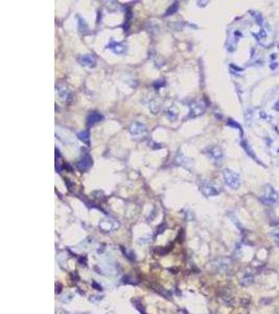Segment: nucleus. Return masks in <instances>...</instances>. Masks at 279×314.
I'll return each mask as SVG.
<instances>
[{"instance_id": "nucleus-1", "label": "nucleus", "mask_w": 279, "mask_h": 314, "mask_svg": "<svg viewBox=\"0 0 279 314\" xmlns=\"http://www.w3.org/2000/svg\"><path fill=\"white\" fill-rule=\"evenodd\" d=\"M223 177L224 181L229 188H231L232 190H237L240 186L241 180L240 177L237 173L233 172L230 169H225L223 171Z\"/></svg>"}, {"instance_id": "nucleus-2", "label": "nucleus", "mask_w": 279, "mask_h": 314, "mask_svg": "<svg viewBox=\"0 0 279 314\" xmlns=\"http://www.w3.org/2000/svg\"><path fill=\"white\" fill-rule=\"evenodd\" d=\"M200 189L201 191L206 197H212V196H217L220 193V190L214 183L210 182V181L203 180L200 183Z\"/></svg>"}, {"instance_id": "nucleus-3", "label": "nucleus", "mask_w": 279, "mask_h": 314, "mask_svg": "<svg viewBox=\"0 0 279 314\" xmlns=\"http://www.w3.org/2000/svg\"><path fill=\"white\" fill-rule=\"evenodd\" d=\"M263 200L268 204H275L278 202L279 195L271 185H267L264 189V193L263 196Z\"/></svg>"}, {"instance_id": "nucleus-4", "label": "nucleus", "mask_w": 279, "mask_h": 314, "mask_svg": "<svg viewBox=\"0 0 279 314\" xmlns=\"http://www.w3.org/2000/svg\"><path fill=\"white\" fill-rule=\"evenodd\" d=\"M99 227L103 230V232H111L118 227V224H117L116 221L112 220V219H103L99 222Z\"/></svg>"}, {"instance_id": "nucleus-5", "label": "nucleus", "mask_w": 279, "mask_h": 314, "mask_svg": "<svg viewBox=\"0 0 279 314\" xmlns=\"http://www.w3.org/2000/svg\"><path fill=\"white\" fill-rule=\"evenodd\" d=\"M130 132L134 136H141V135L146 133V128L145 126L141 123L135 122L130 127Z\"/></svg>"}, {"instance_id": "nucleus-6", "label": "nucleus", "mask_w": 279, "mask_h": 314, "mask_svg": "<svg viewBox=\"0 0 279 314\" xmlns=\"http://www.w3.org/2000/svg\"><path fill=\"white\" fill-rule=\"evenodd\" d=\"M79 62L83 66H86V67H95L96 65V60L95 58L91 54H83L79 58Z\"/></svg>"}, {"instance_id": "nucleus-7", "label": "nucleus", "mask_w": 279, "mask_h": 314, "mask_svg": "<svg viewBox=\"0 0 279 314\" xmlns=\"http://www.w3.org/2000/svg\"><path fill=\"white\" fill-rule=\"evenodd\" d=\"M91 166H92L91 157L89 156V155H86V156L83 158L82 160L79 161V163H77V169H79L80 171H82V172H85V171H87V170L90 168Z\"/></svg>"}, {"instance_id": "nucleus-8", "label": "nucleus", "mask_w": 279, "mask_h": 314, "mask_svg": "<svg viewBox=\"0 0 279 314\" xmlns=\"http://www.w3.org/2000/svg\"><path fill=\"white\" fill-rule=\"evenodd\" d=\"M103 120V115L99 114L98 112H90L89 115L87 116V122H88V125H94V124L100 122Z\"/></svg>"}, {"instance_id": "nucleus-9", "label": "nucleus", "mask_w": 279, "mask_h": 314, "mask_svg": "<svg viewBox=\"0 0 279 314\" xmlns=\"http://www.w3.org/2000/svg\"><path fill=\"white\" fill-rule=\"evenodd\" d=\"M208 154L210 155V157H212L215 160H220L223 158V152L218 147H212L208 150Z\"/></svg>"}, {"instance_id": "nucleus-10", "label": "nucleus", "mask_w": 279, "mask_h": 314, "mask_svg": "<svg viewBox=\"0 0 279 314\" xmlns=\"http://www.w3.org/2000/svg\"><path fill=\"white\" fill-rule=\"evenodd\" d=\"M108 47L111 48L115 54H125V51H126V46L120 44V43H116V42L110 43V44L108 45Z\"/></svg>"}, {"instance_id": "nucleus-11", "label": "nucleus", "mask_w": 279, "mask_h": 314, "mask_svg": "<svg viewBox=\"0 0 279 314\" xmlns=\"http://www.w3.org/2000/svg\"><path fill=\"white\" fill-rule=\"evenodd\" d=\"M253 280H254V276H253V274L251 272H247L245 275H244V278H243V280H241V284L244 285V286H248V285H250L253 282Z\"/></svg>"}, {"instance_id": "nucleus-12", "label": "nucleus", "mask_w": 279, "mask_h": 314, "mask_svg": "<svg viewBox=\"0 0 279 314\" xmlns=\"http://www.w3.org/2000/svg\"><path fill=\"white\" fill-rule=\"evenodd\" d=\"M241 146H243L244 150H245V151L247 152V153H248V155H249L250 157H252V158H254V159H256V156H255V153L252 151L251 147H250V146L248 145V143H247L246 140H245V142H243V143H241Z\"/></svg>"}, {"instance_id": "nucleus-13", "label": "nucleus", "mask_w": 279, "mask_h": 314, "mask_svg": "<svg viewBox=\"0 0 279 314\" xmlns=\"http://www.w3.org/2000/svg\"><path fill=\"white\" fill-rule=\"evenodd\" d=\"M57 89H59V93H60V96H61L62 99H65L66 101H67L68 97H71V92L69 91L68 88H66V87L61 88V87H60V88H57Z\"/></svg>"}, {"instance_id": "nucleus-14", "label": "nucleus", "mask_w": 279, "mask_h": 314, "mask_svg": "<svg viewBox=\"0 0 279 314\" xmlns=\"http://www.w3.org/2000/svg\"><path fill=\"white\" fill-rule=\"evenodd\" d=\"M77 137H79L80 140H83V142H86V143L89 142V133L87 131H82V132H80V133H77Z\"/></svg>"}, {"instance_id": "nucleus-15", "label": "nucleus", "mask_w": 279, "mask_h": 314, "mask_svg": "<svg viewBox=\"0 0 279 314\" xmlns=\"http://www.w3.org/2000/svg\"><path fill=\"white\" fill-rule=\"evenodd\" d=\"M252 15L254 16V18H255V20H256V22L258 23V24H259V25H263V16H261V14H260V13H256V12H253Z\"/></svg>"}, {"instance_id": "nucleus-16", "label": "nucleus", "mask_w": 279, "mask_h": 314, "mask_svg": "<svg viewBox=\"0 0 279 314\" xmlns=\"http://www.w3.org/2000/svg\"><path fill=\"white\" fill-rule=\"evenodd\" d=\"M272 236H273V238H274L275 243L277 244V245H279V227H277V228H275L274 230H273Z\"/></svg>"}, {"instance_id": "nucleus-17", "label": "nucleus", "mask_w": 279, "mask_h": 314, "mask_svg": "<svg viewBox=\"0 0 279 314\" xmlns=\"http://www.w3.org/2000/svg\"><path fill=\"white\" fill-rule=\"evenodd\" d=\"M177 8H178V2H176V3H174L171 7H169V10H168L167 12H166V15H172V12H176V11H177Z\"/></svg>"}]
</instances>
